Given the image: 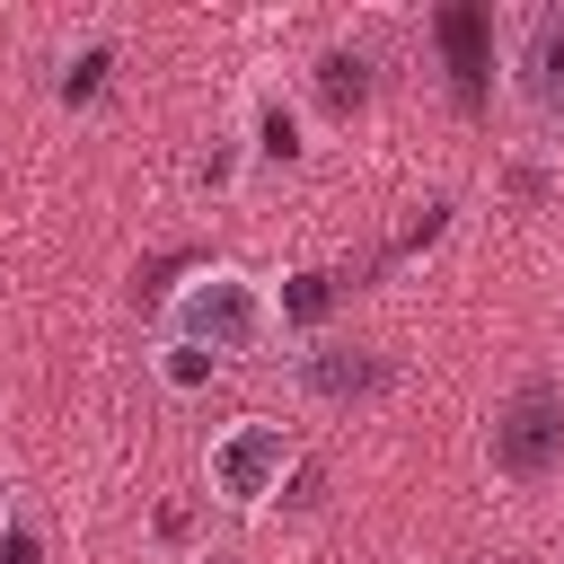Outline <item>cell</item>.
<instances>
[{"label":"cell","mask_w":564,"mask_h":564,"mask_svg":"<svg viewBox=\"0 0 564 564\" xmlns=\"http://www.w3.org/2000/svg\"><path fill=\"white\" fill-rule=\"evenodd\" d=\"M273 335H282V300H273L247 264H194V273H176L167 300H159V344H167V352H194V361H212V370L256 361Z\"/></svg>","instance_id":"cell-1"},{"label":"cell","mask_w":564,"mask_h":564,"mask_svg":"<svg viewBox=\"0 0 564 564\" xmlns=\"http://www.w3.org/2000/svg\"><path fill=\"white\" fill-rule=\"evenodd\" d=\"M18 529V494H9V476H0V538Z\"/></svg>","instance_id":"cell-10"},{"label":"cell","mask_w":564,"mask_h":564,"mask_svg":"<svg viewBox=\"0 0 564 564\" xmlns=\"http://www.w3.org/2000/svg\"><path fill=\"white\" fill-rule=\"evenodd\" d=\"M0 564H44V538H35V529H26V520H18V529H9V538H0Z\"/></svg>","instance_id":"cell-9"},{"label":"cell","mask_w":564,"mask_h":564,"mask_svg":"<svg viewBox=\"0 0 564 564\" xmlns=\"http://www.w3.org/2000/svg\"><path fill=\"white\" fill-rule=\"evenodd\" d=\"M326 88H335V106H361V53H326Z\"/></svg>","instance_id":"cell-6"},{"label":"cell","mask_w":564,"mask_h":564,"mask_svg":"<svg viewBox=\"0 0 564 564\" xmlns=\"http://www.w3.org/2000/svg\"><path fill=\"white\" fill-rule=\"evenodd\" d=\"M485 449H494V476H511V485H546V476L564 467V388H555L546 370H529V379L494 405Z\"/></svg>","instance_id":"cell-4"},{"label":"cell","mask_w":564,"mask_h":564,"mask_svg":"<svg viewBox=\"0 0 564 564\" xmlns=\"http://www.w3.org/2000/svg\"><path fill=\"white\" fill-rule=\"evenodd\" d=\"M185 564H238V555H229V546H203V555H185Z\"/></svg>","instance_id":"cell-11"},{"label":"cell","mask_w":564,"mask_h":564,"mask_svg":"<svg viewBox=\"0 0 564 564\" xmlns=\"http://www.w3.org/2000/svg\"><path fill=\"white\" fill-rule=\"evenodd\" d=\"M291 397L300 405H326V414H352V405H379L397 388V361L379 344H352V335H308L291 361H282Z\"/></svg>","instance_id":"cell-5"},{"label":"cell","mask_w":564,"mask_h":564,"mask_svg":"<svg viewBox=\"0 0 564 564\" xmlns=\"http://www.w3.org/2000/svg\"><path fill=\"white\" fill-rule=\"evenodd\" d=\"M291 467H300V441H291V423H273V414H238V423H220L212 449H203V485H212L220 511H264Z\"/></svg>","instance_id":"cell-2"},{"label":"cell","mask_w":564,"mask_h":564,"mask_svg":"<svg viewBox=\"0 0 564 564\" xmlns=\"http://www.w3.org/2000/svg\"><path fill=\"white\" fill-rule=\"evenodd\" d=\"M502 97L529 132H564V0L520 9L502 26Z\"/></svg>","instance_id":"cell-3"},{"label":"cell","mask_w":564,"mask_h":564,"mask_svg":"<svg viewBox=\"0 0 564 564\" xmlns=\"http://www.w3.org/2000/svg\"><path fill=\"white\" fill-rule=\"evenodd\" d=\"M256 159H300V123H291L282 106H264V141H256Z\"/></svg>","instance_id":"cell-7"},{"label":"cell","mask_w":564,"mask_h":564,"mask_svg":"<svg viewBox=\"0 0 564 564\" xmlns=\"http://www.w3.org/2000/svg\"><path fill=\"white\" fill-rule=\"evenodd\" d=\"M159 379H167V388H203V379H212V361H194V352H167V344H159Z\"/></svg>","instance_id":"cell-8"}]
</instances>
